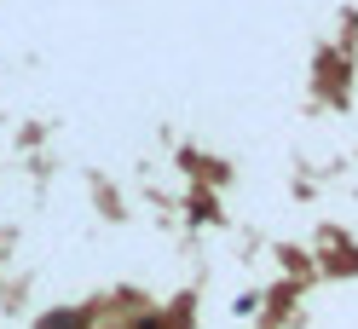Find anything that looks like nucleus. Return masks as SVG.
<instances>
[{
  "instance_id": "obj_1",
  "label": "nucleus",
  "mask_w": 358,
  "mask_h": 329,
  "mask_svg": "<svg viewBox=\"0 0 358 329\" xmlns=\"http://www.w3.org/2000/svg\"><path fill=\"white\" fill-rule=\"evenodd\" d=\"M41 329H87L81 312H52V318H41Z\"/></svg>"
}]
</instances>
